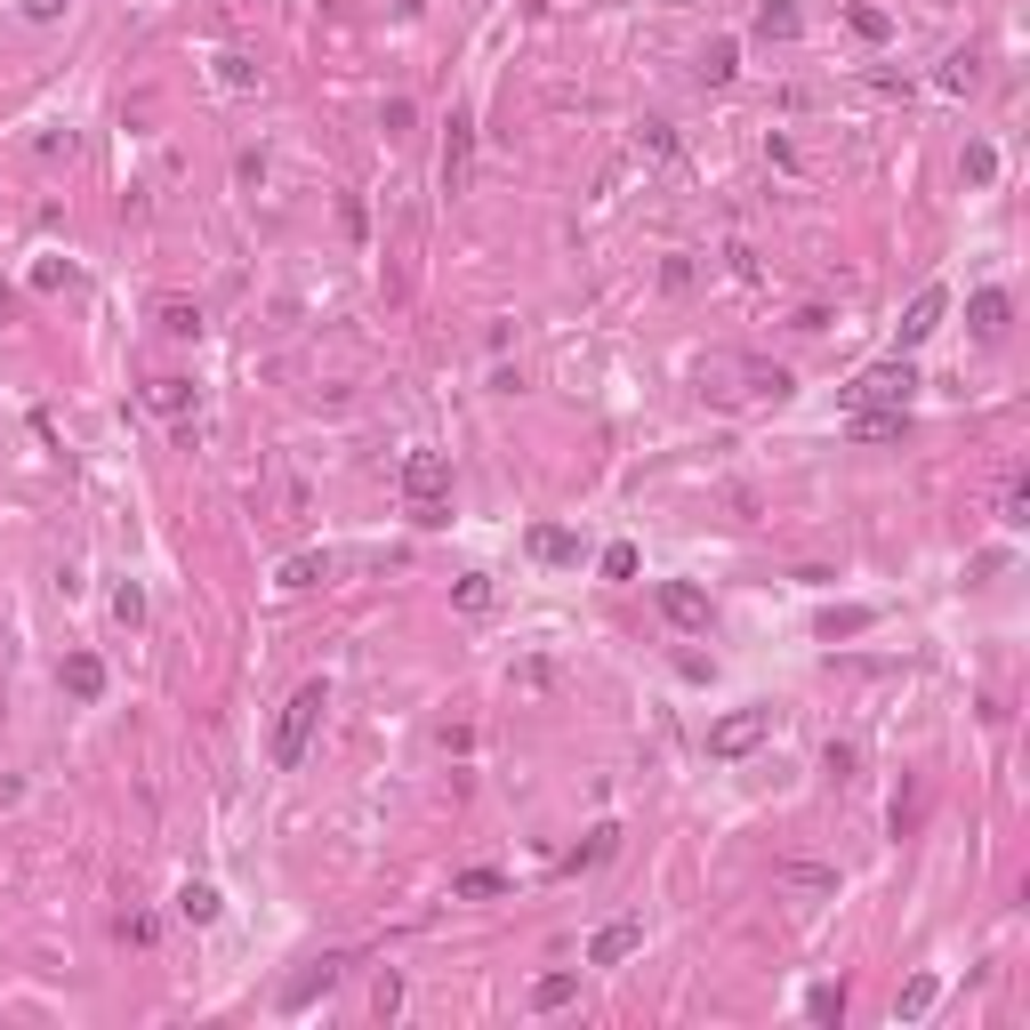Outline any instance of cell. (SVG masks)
<instances>
[{"mask_svg":"<svg viewBox=\"0 0 1030 1030\" xmlns=\"http://www.w3.org/2000/svg\"><path fill=\"white\" fill-rule=\"evenodd\" d=\"M322 709H331L322 676H306V685H298L291 700H282V725H274V765H282V773H291V765H306V740H315Z\"/></svg>","mask_w":1030,"mask_h":1030,"instance_id":"obj_1","label":"cell"},{"mask_svg":"<svg viewBox=\"0 0 1030 1030\" xmlns=\"http://www.w3.org/2000/svg\"><path fill=\"white\" fill-rule=\"evenodd\" d=\"M910 395H918V370L910 363H870L854 387H837V403H846V410H910Z\"/></svg>","mask_w":1030,"mask_h":1030,"instance_id":"obj_2","label":"cell"},{"mask_svg":"<svg viewBox=\"0 0 1030 1030\" xmlns=\"http://www.w3.org/2000/svg\"><path fill=\"white\" fill-rule=\"evenodd\" d=\"M443 491H451V459L443 451H410L403 459V500H410V515H419V524H443Z\"/></svg>","mask_w":1030,"mask_h":1030,"instance_id":"obj_3","label":"cell"},{"mask_svg":"<svg viewBox=\"0 0 1030 1030\" xmlns=\"http://www.w3.org/2000/svg\"><path fill=\"white\" fill-rule=\"evenodd\" d=\"M765 733H773V709H733V716H716V725H709V757H725V765H733V757H749Z\"/></svg>","mask_w":1030,"mask_h":1030,"instance_id":"obj_4","label":"cell"},{"mask_svg":"<svg viewBox=\"0 0 1030 1030\" xmlns=\"http://www.w3.org/2000/svg\"><path fill=\"white\" fill-rule=\"evenodd\" d=\"M467 177H476V121L451 113V130H443V194H467Z\"/></svg>","mask_w":1030,"mask_h":1030,"instance_id":"obj_5","label":"cell"},{"mask_svg":"<svg viewBox=\"0 0 1030 1030\" xmlns=\"http://www.w3.org/2000/svg\"><path fill=\"white\" fill-rule=\"evenodd\" d=\"M645 951V918H612L604 934L588 942V966H621V958H636Z\"/></svg>","mask_w":1030,"mask_h":1030,"instance_id":"obj_6","label":"cell"},{"mask_svg":"<svg viewBox=\"0 0 1030 1030\" xmlns=\"http://www.w3.org/2000/svg\"><path fill=\"white\" fill-rule=\"evenodd\" d=\"M661 612L676 628H709V596H700L692 580H661Z\"/></svg>","mask_w":1030,"mask_h":1030,"instance_id":"obj_7","label":"cell"},{"mask_svg":"<svg viewBox=\"0 0 1030 1030\" xmlns=\"http://www.w3.org/2000/svg\"><path fill=\"white\" fill-rule=\"evenodd\" d=\"M942 306H951V291H918V298H910V315H902V346L934 339V331H942Z\"/></svg>","mask_w":1030,"mask_h":1030,"instance_id":"obj_8","label":"cell"},{"mask_svg":"<svg viewBox=\"0 0 1030 1030\" xmlns=\"http://www.w3.org/2000/svg\"><path fill=\"white\" fill-rule=\"evenodd\" d=\"M1006 291H974V306H966V322H974V339H1006Z\"/></svg>","mask_w":1030,"mask_h":1030,"instance_id":"obj_9","label":"cell"},{"mask_svg":"<svg viewBox=\"0 0 1030 1030\" xmlns=\"http://www.w3.org/2000/svg\"><path fill=\"white\" fill-rule=\"evenodd\" d=\"M65 692L73 700H97V692H106V661H97V652H65Z\"/></svg>","mask_w":1030,"mask_h":1030,"instance_id":"obj_10","label":"cell"},{"mask_svg":"<svg viewBox=\"0 0 1030 1030\" xmlns=\"http://www.w3.org/2000/svg\"><path fill=\"white\" fill-rule=\"evenodd\" d=\"M210 81H218L225 97H250V89H258V65H250V57H234V49H225V57H210Z\"/></svg>","mask_w":1030,"mask_h":1030,"instance_id":"obj_11","label":"cell"},{"mask_svg":"<svg viewBox=\"0 0 1030 1030\" xmlns=\"http://www.w3.org/2000/svg\"><path fill=\"white\" fill-rule=\"evenodd\" d=\"M910 427V410H854V443H894Z\"/></svg>","mask_w":1030,"mask_h":1030,"instance_id":"obj_12","label":"cell"},{"mask_svg":"<svg viewBox=\"0 0 1030 1030\" xmlns=\"http://www.w3.org/2000/svg\"><path fill=\"white\" fill-rule=\"evenodd\" d=\"M531 555H540V564H580V540H572L564 524H540L531 531Z\"/></svg>","mask_w":1030,"mask_h":1030,"instance_id":"obj_13","label":"cell"},{"mask_svg":"<svg viewBox=\"0 0 1030 1030\" xmlns=\"http://www.w3.org/2000/svg\"><path fill=\"white\" fill-rule=\"evenodd\" d=\"M218 910H225L218 885H201V878H194V885H177V918H185V925H210Z\"/></svg>","mask_w":1030,"mask_h":1030,"instance_id":"obj_14","label":"cell"},{"mask_svg":"<svg viewBox=\"0 0 1030 1030\" xmlns=\"http://www.w3.org/2000/svg\"><path fill=\"white\" fill-rule=\"evenodd\" d=\"M331 982H339V958H322V966H306V974L291 982V991H282V1006H291V1015H298V1006H306V998H322V991H331Z\"/></svg>","mask_w":1030,"mask_h":1030,"instance_id":"obj_15","label":"cell"},{"mask_svg":"<svg viewBox=\"0 0 1030 1030\" xmlns=\"http://www.w3.org/2000/svg\"><path fill=\"white\" fill-rule=\"evenodd\" d=\"M781 885H806V894H837V870H821V861H773Z\"/></svg>","mask_w":1030,"mask_h":1030,"instance_id":"obj_16","label":"cell"},{"mask_svg":"<svg viewBox=\"0 0 1030 1030\" xmlns=\"http://www.w3.org/2000/svg\"><path fill=\"white\" fill-rule=\"evenodd\" d=\"M934 998H942V974H918L910 991L894 998V1015H902V1022H918V1015H934Z\"/></svg>","mask_w":1030,"mask_h":1030,"instance_id":"obj_17","label":"cell"},{"mask_svg":"<svg viewBox=\"0 0 1030 1030\" xmlns=\"http://www.w3.org/2000/svg\"><path fill=\"white\" fill-rule=\"evenodd\" d=\"M870 621H878L870 604H837V612H821V636H830V645H837V636H861Z\"/></svg>","mask_w":1030,"mask_h":1030,"instance_id":"obj_18","label":"cell"},{"mask_svg":"<svg viewBox=\"0 0 1030 1030\" xmlns=\"http://www.w3.org/2000/svg\"><path fill=\"white\" fill-rule=\"evenodd\" d=\"M757 40H797V9L789 0H765V9H757Z\"/></svg>","mask_w":1030,"mask_h":1030,"instance_id":"obj_19","label":"cell"},{"mask_svg":"<svg viewBox=\"0 0 1030 1030\" xmlns=\"http://www.w3.org/2000/svg\"><path fill=\"white\" fill-rule=\"evenodd\" d=\"M451 894H459V902H491V894H507V878L500 870H459V878H451Z\"/></svg>","mask_w":1030,"mask_h":1030,"instance_id":"obj_20","label":"cell"},{"mask_svg":"<svg viewBox=\"0 0 1030 1030\" xmlns=\"http://www.w3.org/2000/svg\"><path fill=\"white\" fill-rule=\"evenodd\" d=\"M315 580H331V555H291L282 564V588H315Z\"/></svg>","mask_w":1030,"mask_h":1030,"instance_id":"obj_21","label":"cell"},{"mask_svg":"<svg viewBox=\"0 0 1030 1030\" xmlns=\"http://www.w3.org/2000/svg\"><path fill=\"white\" fill-rule=\"evenodd\" d=\"M806 1015L813 1022H846V982H821V991L806 998Z\"/></svg>","mask_w":1030,"mask_h":1030,"instance_id":"obj_22","label":"cell"},{"mask_svg":"<svg viewBox=\"0 0 1030 1030\" xmlns=\"http://www.w3.org/2000/svg\"><path fill=\"white\" fill-rule=\"evenodd\" d=\"M572 991H580L572 974H540V982H531V1006H540V1015H548V1006H572Z\"/></svg>","mask_w":1030,"mask_h":1030,"instance_id":"obj_23","label":"cell"},{"mask_svg":"<svg viewBox=\"0 0 1030 1030\" xmlns=\"http://www.w3.org/2000/svg\"><path fill=\"white\" fill-rule=\"evenodd\" d=\"M146 403H154V410H170V419H177V410L194 403V387H185V379H154V387H146Z\"/></svg>","mask_w":1030,"mask_h":1030,"instance_id":"obj_24","label":"cell"},{"mask_svg":"<svg viewBox=\"0 0 1030 1030\" xmlns=\"http://www.w3.org/2000/svg\"><path fill=\"white\" fill-rule=\"evenodd\" d=\"M161 331L194 339V331H201V315H194V306H185V298H161Z\"/></svg>","mask_w":1030,"mask_h":1030,"instance_id":"obj_25","label":"cell"},{"mask_svg":"<svg viewBox=\"0 0 1030 1030\" xmlns=\"http://www.w3.org/2000/svg\"><path fill=\"white\" fill-rule=\"evenodd\" d=\"M733 65H740V49H733V40H709V57H700V73H709V81H733Z\"/></svg>","mask_w":1030,"mask_h":1030,"instance_id":"obj_26","label":"cell"},{"mask_svg":"<svg viewBox=\"0 0 1030 1030\" xmlns=\"http://www.w3.org/2000/svg\"><path fill=\"white\" fill-rule=\"evenodd\" d=\"M846 25H854L861 40H885V33H894V16H885V9H846Z\"/></svg>","mask_w":1030,"mask_h":1030,"instance_id":"obj_27","label":"cell"},{"mask_svg":"<svg viewBox=\"0 0 1030 1030\" xmlns=\"http://www.w3.org/2000/svg\"><path fill=\"white\" fill-rule=\"evenodd\" d=\"M998 524H1030V483H1006V500H998Z\"/></svg>","mask_w":1030,"mask_h":1030,"instance_id":"obj_28","label":"cell"},{"mask_svg":"<svg viewBox=\"0 0 1030 1030\" xmlns=\"http://www.w3.org/2000/svg\"><path fill=\"white\" fill-rule=\"evenodd\" d=\"M749 387H757V395H773V403H781V395H789V370H781V363H773V370H765V363H749Z\"/></svg>","mask_w":1030,"mask_h":1030,"instance_id":"obj_29","label":"cell"},{"mask_svg":"<svg viewBox=\"0 0 1030 1030\" xmlns=\"http://www.w3.org/2000/svg\"><path fill=\"white\" fill-rule=\"evenodd\" d=\"M451 596H459V612H483V604H491V580H483V572H467Z\"/></svg>","mask_w":1030,"mask_h":1030,"instance_id":"obj_30","label":"cell"},{"mask_svg":"<svg viewBox=\"0 0 1030 1030\" xmlns=\"http://www.w3.org/2000/svg\"><path fill=\"white\" fill-rule=\"evenodd\" d=\"M113 621L137 628V621H146V596H137V588H113Z\"/></svg>","mask_w":1030,"mask_h":1030,"instance_id":"obj_31","label":"cell"},{"mask_svg":"<svg viewBox=\"0 0 1030 1030\" xmlns=\"http://www.w3.org/2000/svg\"><path fill=\"white\" fill-rule=\"evenodd\" d=\"M966 177L991 185V177H998V154H991V146H966Z\"/></svg>","mask_w":1030,"mask_h":1030,"instance_id":"obj_32","label":"cell"},{"mask_svg":"<svg viewBox=\"0 0 1030 1030\" xmlns=\"http://www.w3.org/2000/svg\"><path fill=\"white\" fill-rule=\"evenodd\" d=\"M604 572H612V580H636V548L612 540V548H604Z\"/></svg>","mask_w":1030,"mask_h":1030,"instance_id":"obj_33","label":"cell"},{"mask_svg":"<svg viewBox=\"0 0 1030 1030\" xmlns=\"http://www.w3.org/2000/svg\"><path fill=\"white\" fill-rule=\"evenodd\" d=\"M73 0H16V16H25V25H49V16H65Z\"/></svg>","mask_w":1030,"mask_h":1030,"instance_id":"obj_34","label":"cell"},{"mask_svg":"<svg viewBox=\"0 0 1030 1030\" xmlns=\"http://www.w3.org/2000/svg\"><path fill=\"white\" fill-rule=\"evenodd\" d=\"M942 89H974V57H951V65H942Z\"/></svg>","mask_w":1030,"mask_h":1030,"instance_id":"obj_35","label":"cell"},{"mask_svg":"<svg viewBox=\"0 0 1030 1030\" xmlns=\"http://www.w3.org/2000/svg\"><path fill=\"white\" fill-rule=\"evenodd\" d=\"M821 765H830V773H837V781H854V765H861V757H854V749H846V740H830V757H821Z\"/></svg>","mask_w":1030,"mask_h":1030,"instance_id":"obj_36","label":"cell"},{"mask_svg":"<svg viewBox=\"0 0 1030 1030\" xmlns=\"http://www.w3.org/2000/svg\"><path fill=\"white\" fill-rule=\"evenodd\" d=\"M612 837H621V830H588V846L572 854V861H604V854H612Z\"/></svg>","mask_w":1030,"mask_h":1030,"instance_id":"obj_37","label":"cell"}]
</instances>
